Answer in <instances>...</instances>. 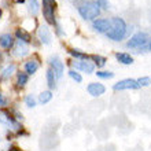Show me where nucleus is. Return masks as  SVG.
<instances>
[{
	"label": "nucleus",
	"mask_w": 151,
	"mask_h": 151,
	"mask_svg": "<svg viewBox=\"0 0 151 151\" xmlns=\"http://www.w3.org/2000/svg\"><path fill=\"white\" fill-rule=\"evenodd\" d=\"M115 58L119 63L122 65H132L133 63V58L131 56V54H127V52H118L115 54Z\"/></svg>",
	"instance_id": "obj_15"
},
{
	"label": "nucleus",
	"mask_w": 151,
	"mask_h": 151,
	"mask_svg": "<svg viewBox=\"0 0 151 151\" xmlns=\"http://www.w3.org/2000/svg\"><path fill=\"white\" fill-rule=\"evenodd\" d=\"M39 62L37 60H35V59H32V60H28L26 63H25V73L28 76H32V74H35V73L37 72V69H39Z\"/></svg>",
	"instance_id": "obj_13"
},
{
	"label": "nucleus",
	"mask_w": 151,
	"mask_h": 151,
	"mask_svg": "<svg viewBox=\"0 0 151 151\" xmlns=\"http://www.w3.org/2000/svg\"><path fill=\"white\" fill-rule=\"evenodd\" d=\"M147 43H148L147 33L139 32V33H136V35H133V36L131 37V40L127 43V47L128 48H137V50H140V48H143L144 45H147Z\"/></svg>",
	"instance_id": "obj_3"
},
{
	"label": "nucleus",
	"mask_w": 151,
	"mask_h": 151,
	"mask_svg": "<svg viewBox=\"0 0 151 151\" xmlns=\"http://www.w3.org/2000/svg\"><path fill=\"white\" fill-rule=\"evenodd\" d=\"M74 68L76 70H80V72L87 73V74H91L95 72V65L92 62H88V60H77V62H74Z\"/></svg>",
	"instance_id": "obj_9"
},
{
	"label": "nucleus",
	"mask_w": 151,
	"mask_h": 151,
	"mask_svg": "<svg viewBox=\"0 0 151 151\" xmlns=\"http://www.w3.org/2000/svg\"><path fill=\"white\" fill-rule=\"evenodd\" d=\"M15 36L18 40H21V41H24V43H26V44H29L32 41V36H30L26 30H24V29H17Z\"/></svg>",
	"instance_id": "obj_16"
},
{
	"label": "nucleus",
	"mask_w": 151,
	"mask_h": 151,
	"mask_svg": "<svg viewBox=\"0 0 151 151\" xmlns=\"http://www.w3.org/2000/svg\"><path fill=\"white\" fill-rule=\"evenodd\" d=\"M148 51H151V40H150V43H148Z\"/></svg>",
	"instance_id": "obj_29"
},
{
	"label": "nucleus",
	"mask_w": 151,
	"mask_h": 151,
	"mask_svg": "<svg viewBox=\"0 0 151 151\" xmlns=\"http://www.w3.org/2000/svg\"><path fill=\"white\" fill-rule=\"evenodd\" d=\"M50 66H51V69L54 70V73H55L56 78L59 80L62 78V76H63V72H65V66H63V62L60 60L59 56H52V58H50Z\"/></svg>",
	"instance_id": "obj_6"
},
{
	"label": "nucleus",
	"mask_w": 151,
	"mask_h": 151,
	"mask_svg": "<svg viewBox=\"0 0 151 151\" xmlns=\"http://www.w3.org/2000/svg\"><path fill=\"white\" fill-rule=\"evenodd\" d=\"M140 85L135 78H124L113 85L114 91H131V89H139Z\"/></svg>",
	"instance_id": "obj_5"
},
{
	"label": "nucleus",
	"mask_w": 151,
	"mask_h": 151,
	"mask_svg": "<svg viewBox=\"0 0 151 151\" xmlns=\"http://www.w3.org/2000/svg\"><path fill=\"white\" fill-rule=\"evenodd\" d=\"M96 4L99 6V8H103V10H107L109 8V1L107 0H96Z\"/></svg>",
	"instance_id": "obj_27"
},
{
	"label": "nucleus",
	"mask_w": 151,
	"mask_h": 151,
	"mask_svg": "<svg viewBox=\"0 0 151 151\" xmlns=\"http://www.w3.org/2000/svg\"><path fill=\"white\" fill-rule=\"evenodd\" d=\"M25 104L30 109L36 107L37 106V99L35 98V95H26L25 96Z\"/></svg>",
	"instance_id": "obj_23"
},
{
	"label": "nucleus",
	"mask_w": 151,
	"mask_h": 151,
	"mask_svg": "<svg viewBox=\"0 0 151 151\" xmlns=\"http://www.w3.org/2000/svg\"><path fill=\"white\" fill-rule=\"evenodd\" d=\"M56 81H58V78H56L55 73L50 68L47 70V85H48V88H50V91H52V89L56 88Z\"/></svg>",
	"instance_id": "obj_12"
},
{
	"label": "nucleus",
	"mask_w": 151,
	"mask_h": 151,
	"mask_svg": "<svg viewBox=\"0 0 151 151\" xmlns=\"http://www.w3.org/2000/svg\"><path fill=\"white\" fill-rule=\"evenodd\" d=\"M43 14L48 24H55V0H43Z\"/></svg>",
	"instance_id": "obj_4"
},
{
	"label": "nucleus",
	"mask_w": 151,
	"mask_h": 151,
	"mask_svg": "<svg viewBox=\"0 0 151 151\" xmlns=\"http://www.w3.org/2000/svg\"><path fill=\"white\" fill-rule=\"evenodd\" d=\"M17 1H18V3H24L25 0H17Z\"/></svg>",
	"instance_id": "obj_30"
},
{
	"label": "nucleus",
	"mask_w": 151,
	"mask_h": 151,
	"mask_svg": "<svg viewBox=\"0 0 151 151\" xmlns=\"http://www.w3.org/2000/svg\"><path fill=\"white\" fill-rule=\"evenodd\" d=\"M69 76H70V78L74 80L76 83H83V76L80 74L77 70H69Z\"/></svg>",
	"instance_id": "obj_25"
},
{
	"label": "nucleus",
	"mask_w": 151,
	"mask_h": 151,
	"mask_svg": "<svg viewBox=\"0 0 151 151\" xmlns=\"http://www.w3.org/2000/svg\"><path fill=\"white\" fill-rule=\"evenodd\" d=\"M136 81H137V84L140 85V88L151 85V77H140V78H137Z\"/></svg>",
	"instance_id": "obj_26"
},
{
	"label": "nucleus",
	"mask_w": 151,
	"mask_h": 151,
	"mask_svg": "<svg viewBox=\"0 0 151 151\" xmlns=\"http://www.w3.org/2000/svg\"><path fill=\"white\" fill-rule=\"evenodd\" d=\"M0 56H1V54H0Z\"/></svg>",
	"instance_id": "obj_32"
},
{
	"label": "nucleus",
	"mask_w": 151,
	"mask_h": 151,
	"mask_svg": "<svg viewBox=\"0 0 151 151\" xmlns=\"http://www.w3.org/2000/svg\"><path fill=\"white\" fill-rule=\"evenodd\" d=\"M92 60L95 62V66H98V68H103L104 65H106V62H107V59L104 58V56H100V55H92L91 56Z\"/></svg>",
	"instance_id": "obj_21"
},
{
	"label": "nucleus",
	"mask_w": 151,
	"mask_h": 151,
	"mask_svg": "<svg viewBox=\"0 0 151 151\" xmlns=\"http://www.w3.org/2000/svg\"><path fill=\"white\" fill-rule=\"evenodd\" d=\"M28 52H29L28 44L24 43V41H21V40H18L15 44V48H14V55L18 56V58H24L25 55H28Z\"/></svg>",
	"instance_id": "obj_11"
},
{
	"label": "nucleus",
	"mask_w": 151,
	"mask_h": 151,
	"mask_svg": "<svg viewBox=\"0 0 151 151\" xmlns=\"http://www.w3.org/2000/svg\"><path fill=\"white\" fill-rule=\"evenodd\" d=\"M7 104V100H6V98L3 96V93L0 92V106H6Z\"/></svg>",
	"instance_id": "obj_28"
},
{
	"label": "nucleus",
	"mask_w": 151,
	"mask_h": 151,
	"mask_svg": "<svg viewBox=\"0 0 151 151\" xmlns=\"http://www.w3.org/2000/svg\"><path fill=\"white\" fill-rule=\"evenodd\" d=\"M127 30H128V26L125 24V21L122 18L115 17V18H111V29L106 35L113 41H121L124 37L127 36Z\"/></svg>",
	"instance_id": "obj_1"
},
{
	"label": "nucleus",
	"mask_w": 151,
	"mask_h": 151,
	"mask_svg": "<svg viewBox=\"0 0 151 151\" xmlns=\"http://www.w3.org/2000/svg\"><path fill=\"white\" fill-rule=\"evenodd\" d=\"M28 81H29V76L25 72L17 73V85H18V88H24L28 84Z\"/></svg>",
	"instance_id": "obj_18"
},
{
	"label": "nucleus",
	"mask_w": 151,
	"mask_h": 151,
	"mask_svg": "<svg viewBox=\"0 0 151 151\" xmlns=\"http://www.w3.org/2000/svg\"><path fill=\"white\" fill-rule=\"evenodd\" d=\"M70 55H73L76 58V59L78 60H88V55L87 54H84V52L78 51V50H70Z\"/></svg>",
	"instance_id": "obj_22"
},
{
	"label": "nucleus",
	"mask_w": 151,
	"mask_h": 151,
	"mask_svg": "<svg viewBox=\"0 0 151 151\" xmlns=\"http://www.w3.org/2000/svg\"><path fill=\"white\" fill-rule=\"evenodd\" d=\"M78 14L83 17L85 21L96 19L100 14V8L96 4V1H88L85 4H81L78 7Z\"/></svg>",
	"instance_id": "obj_2"
},
{
	"label": "nucleus",
	"mask_w": 151,
	"mask_h": 151,
	"mask_svg": "<svg viewBox=\"0 0 151 151\" xmlns=\"http://www.w3.org/2000/svg\"><path fill=\"white\" fill-rule=\"evenodd\" d=\"M15 72V65H8L7 68L4 69L3 72L0 73V80L4 81V80H8L12 76V73Z\"/></svg>",
	"instance_id": "obj_19"
},
{
	"label": "nucleus",
	"mask_w": 151,
	"mask_h": 151,
	"mask_svg": "<svg viewBox=\"0 0 151 151\" xmlns=\"http://www.w3.org/2000/svg\"><path fill=\"white\" fill-rule=\"evenodd\" d=\"M95 74L102 80H110V78L114 77V73L113 72H106V70H99V72L95 73Z\"/></svg>",
	"instance_id": "obj_24"
},
{
	"label": "nucleus",
	"mask_w": 151,
	"mask_h": 151,
	"mask_svg": "<svg viewBox=\"0 0 151 151\" xmlns=\"http://www.w3.org/2000/svg\"><path fill=\"white\" fill-rule=\"evenodd\" d=\"M17 151H25V150H19V148H18V150H17Z\"/></svg>",
	"instance_id": "obj_31"
},
{
	"label": "nucleus",
	"mask_w": 151,
	"mask_h": 151,
	"mask_svg": "<svg viewBox=\"0 0 151 151\" xmlns=\"http://www.w3.org/2000/svg\"><path fill=\"white\" fill-rule=\"evenodd\" d=\"M52 98H54V93H52V91L47 89V91H43L39 95V102L41 104H47V103H50V102L52 100Z\"/></svg>",
	"instance_id": "obj_17"
},
{
	"label": "nucleus",
	"mask_w": 151,
	"mask_h": 151,
	"mask_svg": "<svg viewBox=\"0 0 151 151\" xmlns=\"http://www.w3.org/2000/svg\"><path fill=\"white\" fill-rule=\"evenodd\" d=\"M37 35H39V39L43 44L48 45V44L51 43V32H50V29H48L45 25L40 26L39 30H37Z\"/></svg>",
	"instance_id": "obj_10"
},
{
	"label": "nucleus",
	"mask_w": 151,
	"mask_h": 151,
	"mask_svg": "<svg viewBox=\"0 0 151 151\" xmlns=\"http://www.w3.org/2000/svg\"><path fill=\"white\" fill-rule=\"evenodd\" d=\"M0 45L6 48V50H8V48H11L14 45V40H12V36L10 33H6V35L0 36Z\"/></svg>",
	"instance_id": "obj_14"
},
{
	"label": "nucleus",
	"mask_w": 151,
	"mask_h": 151,
	"mask_svg": "<svg viewBox=\"0 0 151 151\" xmlns=\"http://www.w3.org/2000/svg\"><path fill=\"white\" fill-rule=\"evenodd\" d=\"M87 91L93 98H99V96H102L106 92V87L100 83H91V84H88Z\"/></svg>",
	"instance_id": "obj_8"
},
{
	"label": "nucleus",
	"mask_w": 151,
	"mask_h": 151,
	"mask_svg": "<svg viewBox=\"0 0 151 151\" xmlns=\"http://www.w3.org/2000/svg\"><path fill=\"white\" fill-rule=\"evenodd\" d=\"M92 28L98 33H107L111 29V19H106V18L95 19L93 24H92Z\"/></svg>",
	"instance_id": "obj_7"
},
{
	"label": "nucleus",
	"mask_w": 151,
	"mask_h": 151,
	"mask_svg": "<svg viewBox=\"0 0 151 151\" xmlns=\"http://www.w3.org/2000/svg\"><path fill=\"white\" fill-rule=\"evenodd\" d=\"M40 11V4L39 0H29V12L32 15H37Z\"/></svg>",
	"instance_id": "obj_20"
}]
</instances>
